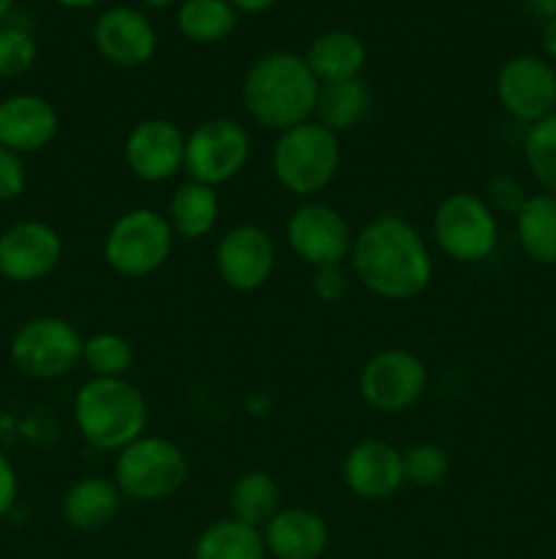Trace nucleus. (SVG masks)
I'll list each match as a JSON object with an SVG mask.
<instances>
[{"label":"nucleus","mask_w":556,"mask_h":559,"mask_svg":"<svg viewBox=\"0 0 556 559\" xmlns=\"http://www.w3.org/2000/svg\"><path fill=\"white\" fill-rule=\"evenodd\" d=\"M352 273L382 300H412L434 278V260L423 235L401 216H376L352 240Z\"/></svg>","instance_id":"nucleus-1"},{"label":"nucleus","mask_w":556,"mask_h":559,"mask_svg":"<svg viewBox=\"0 0 556 559\" xmlns=\"http://www.w3.org/2000/svg\"><path fill=\"white\" fill-rule=\"evenodd\" d=\"M319 80L305 58L276 49L251 63L243 76V107L251 120L270 131H287L314 118Z\"/></svg>","instance_id":"nucleus-2"},{"label":"nucleus","mask_w":556,"mask_h":559,"mask_svg":"<svg viewBox=\"0 0 556 559\" xmlns=\"http://www.w3.org/2000/svg\"><path fill=\"white\" fill-rule=\"evenodd\" d=\"M147 399L129 380L93 377L74 396V424L98 451H123L147 429Z\"/></svg>","instance_id":"nucleus-3"},{"label":"nucleus","mask_w":556,"mask_h":559,"mask_svg":"<svg viewBox=\"0 0 556 559\" xmlns=\"http://www.w3.org/2000/svg\"><path fill=\"white\" fill-rule=\"evenodd\" d=\"M273 178L294 197H314L333 183L341 167L338 134L316 120L294 126L278 134L270 153Z\"/></svg>","instance_id":"nucleus-4"},{"label":"nucleus","mask_w":556,"mask_h":559,"mask_svg":"<svg viewBox=\"0 0 556 559\" xmlns=\"http://www.w3.org/2000/svg\"><path fill=\"white\" fill-rule=\"evenodd\" d=\"M189 456L167 437L142 435L114 459V486L131 502H161L189 480Z\"/></svg>","instance_id":"nucleus-5"},{"label":"nucleus","mask_w":556,"mask_h":559,"mask_svg":"<svg viewBox=\"0 0 556 559\" xmlns=\"http://www.w3.org/2000/svg\"><path fill=\"white\" fill-rule=\"evenodd\" d=\"M174 249L167 216L150 207H134L114 218L104 238V260L118 276L145 278L161 271Z\"/></svg>","instance_id":"nucleus-6"},{"label":"nucleus","mask_w":556,"mask_h":559,"mask_svg":"<svg viewBox=\"0 0 556 559\" xmlns=\"http://www.w3.org/2000/svg\"><path fill=\"white\" fill-rule=\"evenodd\" d=\"M434 243L445 257L461 265L488 260L499 243V222L488 202L469 191L445 197L434 213Z\"/></svg>","instance_id":"nucleus-7"},{"label":"nucleus","mask_w":556,"mask_h":559,"mask_svg":"<svg viewBox=\"0 0 556 559\" xmlns=\"http://www.w3.org/2000/svg\"><path fill=\"white\" fill-rule=\"evenodd\" d=\"M80 328L63 317H36L27 320L11 338V360L33 380H58L82 364Z\"/></svg>","instance_id":"nucleus-8"},{"label":"nucleus","mask_w":556,"mask_h":559,"mask_svg":"<svg viewBox=\"0 0 556 559\" xmlns=\"http://www.w3.org/2000/svg\"><path fill=\"white\" fill-rule=\"evenodd\" d=\"M251 158V136L238 120L207 118L185 134L183 173L189 180L218 186L229 183L245 169Z\"/></svg>","instance_id":"nucleus-9"},{"label":"nucleus","mask_w":556,"mask_h":559,"mask_svg":"<svg viewBox=\"0 0 556 559\" xmlns=\"http://www.w3.org/2000/svg\"><path fill=\"white\" fill-rule=\"evenodd\" d=\"M360 396L376 413H403L423 399L428 369L403 347L379 349L360 369Z\"/></svg>","instance_id":"nucleus-10"},{"label":"nucleus","mask_w":556,"mask_h":559,"mask_svg":"<svg viewBox=\"0 0 556 559\" xmlns=\"http://www.w3.org/2000/svg\"><path fill=\"white\" fill-rule=\"evenodd\" d=\"M352 229L347 218L325 202H303L287 222V243L309 267L341 265L352 251Z\"/></svg>","instance_id":"nucleus-11"},{"label":"nucleus","mask_w":556,"mask_h":559,"mask_svg":"<svg viewBox=\"0 0 556 559\" xmlns=\"http://www.w3.org/2000/svg\"><path fill=\"white\" fill-rule=\"evenodd\" d=\"M496 98L510 118L537 123L556 112V69L540 55H516L496 74Z\"/></svg>","instance_id":"nucleus-12"},{"label":"nucleus","mask_w":556,"mask_h":559,"mask_svg":"<svg viewBox=\"0 0 556 559\" xmlns=\"http://www.w3.org/2000/svg\"><path fill=\"white\" fill-rule=\"evenodd\" d=\"M276 271V243L270 233L256 224L227 229L216 246V273L234 293H254L265 287Z\"/></svg>","instance_id":"nucleus-13"},{"label":"nucleus","mask_w":556,"mask_h":559,"mask_svg":"<svg viewBox=\"0 0 556 559\" xmlns=\"http://www.w3.org/2000/svg\"><path fill=\"white\" fill-rule=\"evenodd\" d=\"M125 167L142 183H167L183 173L185 134L167 118L140 120L123 145Z\"/></svg>","instance_id":"nucleus-14"},{"label":"nucleus","mask_w":556,"mask_h":559,"mask_svg":"<svg viewBox=\"0 0 556 559\" xmlns=\"http://www.w3.org/2000/svg\"><path fill=\"white\" fill-rule=\"evenodd\" d=\"M63 257L58 229L44 222H16L0 233V276L14 284L47 278Z\"/></svg>","instance_id":"nucleus-15"},{"label":"nucleus","mask_w":556,"mask_h":559,"mask_svg":"<svg viewBox=\"0 0 556 559\" xmlns=\"http://www.w3.org/2000/svg\"><path fill=\"white\" fill-rule=\"evenodd\" d=\"M93 47L107 63L118 69H140L150 63L156 55V27L140 9L112 5V9H104L93 22Z\"/></svg>","instance_id":"nucleus-16"},{"label":"nucleus","mask_w":556,"mask_h":559,"mask_svg":"<svg viewBox=\"0 0 556 559\" xmlns=\"http://www.w3.org/2000/svg\"><path fill=\"white\" fill-rule=\"evenodd\" d=\"M341 478L360 500H387L407 484L401 451L382 440L358 442L343 456Z\"/></svg>","instance_id":"nucleus-17"},{"label":"nucleus","mask_w":556,"mask_h":559,"mask_svg":"<svg viewBox=\"0 0 556 559\" xmlns=\"http://www.w3.org/2000/svg\"><path fill=\"white\" fill-rule=\"evenodd\" d=\"M60 115L47 98L16 93L0 102V145L20 153H38L58 136Z\"/></svg>","instance_id":"nucleus-18"},{"label":"nucleus","mask_w":556,"mask_h":559,"mask_svg":"<svg viewBox=\"0 0 556 559\" xmlns=\"http://www.w3.org/2000/svg\"><path fill=\"white\" fill-rule=\"evenodd\" d=\"M262 538L276 559H319L330 546V530L311 508H281L262 527Z\"/></svg>","instance_id":"nucleus-19"},{"label":"nucleus","mask_w":556,"mask_h":559,"mask_svg":"<svg viewBox=\"0 0 556 559\" xmlns=\"http://www.w3.org/2000/svg\"><path fill=\"white\" fill-rule=\"evenodd\" d=\"M123 495L114 486V480L101 478V475H87L71 484L60 500V513L65 524L80 533H96L104 530L120 511Z\"/></svg>","instance_id":"nucleus-20"},{"label":"nucleus","mask_w":556,"mask_h":559,"mask_svg":"<svg viewBox=\"0 0 556 559\" xmlns=\"http://www.w3.org/2000/svg\"><path fill=\"white\" fill-rule=\"evenodd\" d=\"M309 69L319 80L325 82H341L354 80L363 71L368 52H365L363 38L354 36L352 31H325L309 44V52L303 55Z\"/></svg>","instance_id":"nucleus-21"},{"label":"nucleus","mask_w":556,"mask_h":559,"mask_svg":"<svg viewBox=\"0 0 556 559\" xmlns=\"http://www.w3.org/2000/svg\"><path fill=\"white\" fill-rule=\"evenodd\" d=\"M374 109V93L365 85V80L354 76V80L341 82H325L319 85V96H316L314 118L333 134H347L354 131Z\"/></svg>","instance_id":"nucleus-22"},{"label":"nucleus","mask_w":556,"mask_h":559,"mask_svg":"<svg viewBox=\"0 0 556 559\" xmlns=\"http://www.w3.org/2000/svg\"><path fill=\"white\" fill-rule=\"evenodd\" d=\"M218 211H221V205H218V194L213 186L200 183V180H185L169 197L167 222L174 238L202 240L216 227Z\"/></svg>","instance_id":"nucleus-23"},{"label":"nucleus","mask_w":556,"mask_h":559,"mask_svg":"<svg viewBox=\"0 0 556 559\" xmlns=\"http://www.w3.org/2000/svg\"><path fill=\"white\" fill-rule=\"evenodd\" d=\"M518 243L537 265H556V197L532 194L516 216Z\"/></svg>","instance_id":"nucleus-24"},{"label":"nucleus","mask_w":556,"mask_h":559,"mask_svg":"<svg viewBox=\"0 0 556 559\" xmlns=\"http://www.w3.org/2000/svg\"><path fill=\"white\" fill-rule=\"evenodd\" d=\"M194 559H267L262 530L227 516L207 524L194 544Z\"/></svg>","instance_id":"nucleus-25"},{"label":"nucleus","mask_w":556,"mask_h":559,"mask_svg":"<svg viewBox=\"0 0 556 559\" xmlns=\"http://www.w3.org/2000/svg\"><path fill=\"white\" fill-rule=\"evenodd\" d=\"M229 511L232 519L262 530L278 511H281V489L276 478L265 469H251L234 480L229 491Z\"/></svg>","instance_id":"nucleus-26"},{"label":"nucleus","mask_w":556,"mask_h":559,"mask_svg":"<svg viewBox=\"0 0 556 559\" xmlns=\"http://www.w3.org/2000/svg\"><path fill=\"white\" fill-rule=\"evenodd\" d=\"M238 9L229 0H180L178 31L191 44H221L238 27Z\"/></svg>","instance_id":"nucleus-27"},{"label":"nucleus","mask_w":556,"mask_h":559,"mask_svg":"<svg viewBox=\"0 0 556 559\" xmlns=\"http://www.w3.org/2000/svg\"><path fill=\"white\" fill-rule=\"evenodd\" d=\"M82 364L90 369L93 377L101 380H125L134 366V347L125 336L112 331L93 333L82 347Z\"/></svg>","instance_id":"nucleus-28"},{"label":"nucleus","mask_w":556,"mask_h":559,"mask_svg":"<svg viewBox=\"0 0 556 559\" xmlns=\"http://www.w3.org/2000/svg\"><path fill=\"white\" fill-rule=\"evenodd\" d=\"M523 158L545 194L556 197V112L529 126L527 140H523Z\"/></svg>","instance_id":"nucleus-29"},{"label":"nucleus","mask_w":556,"mask_h":559,"mask_svg":"<svg viewBox=\"0 0 556 559\" xmlns=\"http://www.w3.org/2000/svg\"><path fill=\"white\" fill-rule=\"evenodd\" d=\"M403 456V480L418 489H434L450 475V453L436 442H414Z\"/></svg>","instance_id":"nucleus-30"},{"label":"nucleus","mask_w":556,"mask_h":559,"mask_svg":"<svg viewBox=\"0 0 556 559\" xmlns=\"http://www.w3.org/2000/svg\"><path fill=\"white\" fill-rule=\"evenodd\" d=\"M36 38L25 27H0V80H14L27 74L36 63Z\"/></svg>","instance_id":"nucleus-31"},{"label":"nucleus","mask_w":556,"mask_h":559,"mask_svg":"<svg viewBox=\"0 0 556 559\" xmlns=\"http://www.w3.org/2000/svg\"><path fill=\"white\" fill-rule=\"evenodd\" d=\"M485 202L494 213H510V216H518V211L527 202V191H523L521 180L512 178V175H496V178L488 180L485 186Z\"/></svg>","instance_id":"nucleus-32"},{"label":"nucleus","mask_w":556,"mask_h":559,"mask_svg":"<svg viewBox=\"0 0 556 559\" xmlns=\"http://www.w3.org/2000/svg\"><path fill=\"white\" fill-rule=\"evenodd\" d=\"M27 169L20 153L0 145V202H11L25 191Z\"/></svg>","instance_id":"nucleus-33"},{"label":"nucleus","mask_w":556,"mask_h":559,"mask_svg":"<svg viewBox=\"0 0 556 559\" xmlns=\"http://www.w3.org/2000/svg\"><path fill=\"white\" fill-rule=\"evenodd\" d=\"M311 293L322 300V304H338L343 295L349 293V276L341 265L316 267L314 278H311Z\"/></svg>","instance_id":"nucleus-34"},{"label":"nucleus","mask_w":556,"mask_h":559,"mask_svg":"<svg viewBox=\"0 0 556 559\" xmlns=\"http://www.w3.org/2000/svg\"><path fill=\"white\" fill-rule=\"evenodd\" d=\"M16 491H20V480H16L14 464L0 453V519L11 513L16 502Z\"/></svg>","instance_id":"nucleus-35"},{"label":"nucleus","mask_w":556,"mask_h":559,"mask_svg":"<svg viewBox=\"0 0 556 559\" xmlns=\"http://www.w3.org/2000/svg\"><path fill=\"white\" fill-rule=\"evenodd\" d=\"M238 9V14H262L278 5V0H229Z\"/></svg>","instance_id":"nucleus-36"},{"label":"nucleus","mask_w":556,"mask_h":559,"mask_svg":"<svg viewBox=\"0 0 556 559\" xmlns=\"http://www.w3.org/2000/svg\"><path fill=\"white\" fill-rule=\"evenodd\" d=\"M540 44H543V52L548 60H556V16L545 20L543 36H540Z\"/></svg>","instance_id":"nucleus-37"},{"label":"nucleus","mask_w":556,"mask_h":559,"mask_svg":"<svg viewBox=\"0 0 556 559\" xmlns=\"http://www.w3.org/2000/svg\"><path fill=\"white\" fill-rule=\"evenodd\" d=\"M527 5L534 11V14L543 16V20L556 16V0H527Z\"/></svg>","instance_id":"nucleus-38"},{"label":"nucleus","mask_w":556,"mask_h":559,"mask_svg":"<svg viewBox=\"0 0 556 559\" xmlns=\"http://www.w3.org/2000/svg\"><path fill=\"white\" fill-rule=\"evenodd\" d=\"M52 3L63 5V9L80 11V9H93V5H98V3H101V0H52Z\"/></svg>","instance_id":"nucleus-39"},{"label":"nucleus","mask_w":556,"mask_h":559,"mask_svg":"<svg viewBox=\"0 0 556 559\" xmlns=\"http://www.w3.org/2000/svg\"><path fill=\"white\" fill-rule=\"evenodd\" d=\"M142 3L147 5V9H169V5H174V3H180V0H142Z\"/></svg>","instance_id":"nucleus-40"},{"label":"nucleus","mask_w":556,"mask_h":559,"mask_svg":"<svg viewBox=\"0 0 556 559\" xmlns=\"http://www.w3.org/2000/svg\"><path fill=\"white\" fill-rule=\"evenodd\" d=\"M11 9H14V0H0V22L11 14Z\"/></svg>","instance_id":"nucleus-41"}]
</instances>
